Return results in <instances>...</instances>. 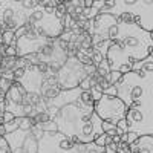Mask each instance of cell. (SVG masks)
<instances>
[{"instance_id":"16","label":"cell","mask_w":153,"mask_h":153,"mask_svg":"<svg viewBox=\"0 0 153 153\" xmlns=\"http://www.w3.org/2000/svg\"><path fill=\"white\" fill-rule=\"evenodd\" d=\"M109 72H110L109 63H107V60L104 58V60L101 61V63H100L98 66H97V74H98L100 76H103V78H106V76L109 75Z\"/></svg>"},{"instance_id":"23","label":"cell","mask_w":153,"mask_h":153,"mask_svg":"<svg viewBox=\"0 0 153 153\" xmlns=\"http://www.w3.org/2000/svg\"><path fill=\"white\" fill-rule=\"evenodd\" d=\"M0 153H12L8 143H6V139H5V136H0Z\"/></svg>"},{"instance_id":"32","label":"cell","mask_w":153,"mask_h":153,"mask_svg":"<svg viewBox=\"0 0 153 153\" xmlns=\"http://www.w3.org/2000/svg\"><path fill=\"white\" fill-rule=\"evenodd\" d=\"M6 130H5V126H0V136H5Z\"/></svg>"},{"instance_id":"2","label":"cell","mask_w":153,"mask_h":153,"mask_svg":"<svg viewBox=\"0 0 153 153\" xmlns=\"http://www.w3.org/2000/svg\"><path fill=\"white\" fill-rule=\"evenodd\" d=\"M113 43H118L133 63L153 54V34L143 31L136 25H118V35Z\"/></svg>"},{"instance_id":"3","label":"cell","mask_w":153,"mask_h":153,"mask_svg":"<svg viewBox=\"0 0 153 153\" xmlns=\"http://www.w3.org/2000/svg\"><path fill=\"white\" fill-rule=\"evenodd\" d=\"M127 9L133 14V20L138 28L146 32L153 31V2L152 0H115V6L107 14L115 16L118 11Z\"/></svg>"},{"instance_id":"1","label":"cell","mask_w":153,"mask_h":153,"mask_svg":"<svg viewBox=\"0 0 153 153\" xmlns=\"http://www.w3.org/2000/svg\"><path fill=\"white\" fill-rule=\"evenodd\" d=\"M117 97L127 106L153 104V74L139 76L135 72L124 74L121 80L113 84Z\"/></svg>"},{"instance_id":"5","label":"cell","mask_w":153,"mask_h":153,"mask_svg":"<svg viewBox=\"0 0 153 153\" xmlns=\"http://www.w3.org/2000/svg\"><path fill=\"white\" fill-rule=\"evenodd\" d=\"M29 11L23 9L20 2L14 0H2L0 5V31H16L26 23Z\"/></svg>"},{"instance_id":"31","label":"cell","mask_w":153,"mask_h":153,"mask_svg":"<svg viewBox=\"0 0 153 153\" xmlns=\"http://www.w3.org/2000/svg\"><path fill=\"white\" fill-rule=\"evenodd\" d=\"M136 138H138V135H136V133H132V132H127V144L130 146V144H132V143L135 141Z\"/></svg>"},{"instance_id":"28","label":"cell","mask_w":153,"mask_h":153,"mask_svg":"<svg viewBox=\"0 0 153 153\" xmlns=\"http://www.w3.org/2000/svg\"><path fill=\"white\" fill-rule=\"evenodd\" d=\"M103 95H109V97H117V89L115 86H109L107 89L103 91Z\"/></svg>"},{"instance_id":"27","label":"cell","mask_w":153,"mask_h":153,"mask_svg":"<svg viewBox=\"0 0 153 153\" xmlns=\"http://www.w3.org/2000/svg\"><path fill=\"white\" fill-rule=\"evenodd\" d=\"M2 117H3V121H5V124L11 123L12 120L16 118V117H14V113H12V112H8V110H5V112H3V115H2Z\"/></svg>"},{"instance_id":"35","label":"cell","mask_w":153,"mask_h":153,"mask_svg":"<svg viewBox=\"0 0 153 153\" xmlns=\"http://www.w3.org/2000/svg\"><path fill=\"white\" fill-rule=\"evenodd\" d=\"M0 43H2V31H0Z\"/></svg>"},{"instance_id":"8","label":"cell","mask_w":153,"mask_h":153,"mask_svg":"<svg viewBox=\"0 0 153 153\" xmlns=\"http://www.w3.org/2000/svg\"><path fill=\"white\" fill-rule=\"evenodd\" d=\"M84 76H86V72L83 69V65L74 57V58H68L65 61V65L58 69L57 83L61 91H69V89L78 87L80 81Z\"/></svg>"},{"instance_id":"33","label":"cell","mask_w":153,"mask_h":153,"mask_svg":"<svg viewBox=\"0 0 153 153\" xmlns=\"http://www.w3.org/2000/svg\"><path fill=\"white\" fill-rule=\"evenodd\" d=\"M3 100H5V92L0 89V101H3Z\"/></svg>"},{"instance_id":"29","label":"cell","mask_w":153,"mask_h":153,"mask_svg":"<svg viewBox=\"0 0 153 153\" xmlns=\"http://www.w3.org/2000/svg\"><path fill=\"white\" fill-rule=\"evenodd\" d=\"M25 34H26V28H25V26H22V28L16 29V31H14V37H16V40H19V38L25 37Z\"/></svg>"},{"instance_id":"11","label":"cell","mask_w":153,"mask_h":153,"mask_svg":"<svg viewBox=\"0 0 153 153\" xmlns=\"http://www.w3.org/2000/svg\"><path fill=\"white\" fill-rule=\"evenodd\" d=\"M92 23H94V35H100L104 40H106L107 31L115 25H118L117 17L112 14H98L95 19H92Z\"/></svg>"},{"instance_id":"10","label":"cell","mask_w":153,"mask_h":153,"mask_svg":"<svg viewBox=\"0 0 153 153\" xmlns=\"http://www.w3.org/2000/svg\"><path fill=\"white\" fill-rule=\"evenodd\" d=\"M106 60L109 63V68L110 71H118L123 65H127V63H130L133 65V61L129 58L124 51L121 49V46L118 43H112L107 49V54H106Z\"/></svg>"},{"instance_id":"7","label":"cell","mask_w":153,"mask_h":153,"mask_svg":"<svg viewBox=\"0 0 153 153\" xmlns=\"http://www.w3.org/2000/svg\"><path fill=\"white\" fill-rule=\"evenodd\" d=\"M86 113L83 112L76 103H71V104H65L58 109L57 117L54 118V121L57 123V130L60 133H63L65 136H74L76 133V127L80 124L81 115Z\"/></svg>"},{"instance_id":"14","label":"cell","mask_w":153,"mask_h":153,"mask_svg":"<svg viewBox=\"0 0 153 153\" xmlns=\"http://www.w3.org/2000/svg\"><path fill=\"white\" fill-rule=\"evenodd\" d=\"M76 101L81 103L83 106H86V107H91V109H94V106H95V101H94V98H92V95H91L89 91H80Z\"/></svg>"},{"instance_id":"12","label":"cell","mask_w":153,"mask_h":153,"mask_svg":"<svg viewBox=\"0 0 153 153\" xmlns=\"http://www.w3.org/2000/svg\"><path fill=\"white\" fill-rule=\"evenodd\" d=\"M130 153H153V135L138 136L130 144Z\"/></svg>"},{"instance_id":"17","label":"cell","mask_w":153,"mask_h":153,"mask_svg":"<svg viewBox=\"0 0 153 153\" xmlns=\"http://www.w3.org/2000/svg\"><path fill=\"white\" fill-rule=\"evenodd\" d=\"M40 127H42V130H43L45 133H54V132H58V130H57V123H55L54 120H51V121H46V123L40 124Z\"/></svg>"},{"instance_id":"4","label":"cell","mask_w":153,"mask_h":153,"mask_svg":"<svg viewBox=\"0 0 153 153\" xmlns=\"http://www.w3.org/2000/svg\"><path fill=\"white\" fill-rule=\"evenodd\" d=\"M124 120L127 123V132L138 136L153 135V104L127 106Z\"/></svg>"},{"instance_id":"18","label":"cell","mask_w":153,"mask_h":153,"mask_svg":"<svg viewBox=\"0 0 153 153\" xmlns=\"http://www.w3.org/2000/svg\"><path fill=\"white\" fill-rule=\"evenodd\" d=\"M121 76H123V74H121V72H118V71H110V72H109V75L106 76V80L109 81V84H110V86H113V84H117V83L121 80Z\"/></svg>"},{"instance_id":"34","label":"cell","mask_w":153,"mask_h":153,"mask_svg":"<svg viewBox=\"0 0 153 153\" xmlns=\"http://www.w3.org/2000/svg\"><path fill=\"white\" fill-rule=\"evenodd\" d=\"M3 115V113H2ZM2 115H0V126H5V121H3V117H2Z\"/></svg>"},{"instance_id":"6","label":"cell","mask_w":153,"mask_h":153,"mask_svg":"<svg viewBox=\"0 0 153 153\" xmlns=\"http://www.w3.org/2000/svg\"><path fill=\"white\" fill-rule=\"evenodd\" d=\"M94 112L97 113V117L101 121H109L112 124H117L120 120L124 118V115H126V104L118 97L103 95L95 103Z\"/></svg>"},{"instance_id":"30","label":"cell","mask_w":153,"mask_h":153,"mask_svg":"<svg viewBox=\"0 0 153 153\" xmlns=\"http://www.w3.org/2000/svg\"><path fill=\"white\" fill-rule=\"evenodd\" d=\"M117 146L118 144H115V143H110L104 147V153H117Z\"/></svg>"},{"instance_id":"15","label":"cell","mask_w":153,"mask_h":153,"mask_svg":"<svg viewBox=\"0 0 153 153\" xmlns=\"http://www.w3.org/2000/svg\"><path fill=\"white\" fill-rule=\"evenodd\" d=\"M94 143L98 146V147H106L107 144L112 143V136L106 135V133H100L95 139H94Z\"/></svg>"},{"instance_id":"21","label":"cell","mask_w":153,"mask_h":153,"mask_svg":"<svg viewBox=\"0 0 153 153\" xmlns=\"http://www.w3.org/2000/svg\"><path fill=\"white\" fill-rule=\"evenodd\" d=\"M115 126H117V135H120V136H121L123 133H127V130H129V129H127V123H126L124 118L120 120Z\"/></svg>"},{"instance_id":"22","label":"cell","mask_w":153,"mask_h":153,"mask_svg":"<svg viewBox=\"0 0 153 153\" xmlns=\"http://www.w3.org/2000/svg\"><path fill=\"white\" fill-rule=\"evenodd\" d=\"M12 83H14V80H8V78H0V89L6 94L9 91V87L12 86Z\"/></svg>"},{"instance_id":"26","label":"cell","mask_w":153,"mask_h":153,"mask_svg":"<svg viewBox=\"0 0 153 153\" xmlns=\"http://www.w3.org/2000/svg\"><path fill=\"white\" fill-rule=\"evenodd\" d=\"M5 55H6V57H17L16 46H6V49H5Z\"/></svg>"},{"instance_id":"24","label":"cell","mask_w":153,"mask_h":153,"mask_svg":"<svg viewBox=\"0 0 153 153\" xmlns=\"http://www.w3.org/2000/svg\"><path fill=\"white\" fill-rule=\"evenodd\" d=\"M117 153H130V146L126 143H120L117 146Z\"/></svg>"},{"instance_id":"9","label":"cell","mask_w":153,"mask_h":153,"mask_svg":"<svg viewBox=\"0 0 153 153\" xmlns=\"http://www.w3.org/2000/svg\"><path fill=\"white\" fill-rule=\"evenodd\" d=\"M100 133H103V130H101V120L97 117V113L95 112L83 113L80 124L76 127V133H75L78 136L80 143H83V144L94 143V139Z\"/></svg>"},{"instance_id":"25","label":"cell","mask_w":153,"mask_h":153,"mask_svg":"<svg viewBox=\"0 0 153 153\" xmlns=\"http://www.w3.org/2000/svg\"><path fill=\"white\" fill-rule=\"evenodd\" d=\"M83 69H84L86 75H94L97 72V66L95 65H83Z\"/></svg>"},{"instance_id":"20","label":"cell","mask_w":153,"mask_h":153,"mask_svg":"<svg viewBox=\"0 0 153 153\" xmlns=\"http://www.w3.org/2000/svg\"><path fill=\"white\" fill-rule=\"evenodd\" d=\"M19 124H20V117H16L11 123L5 124V130H6V133H12V132L19 130Z\"/></svg>"},{"instance_id":"19","label":"cell","mask_w":153,"mask_h":153,"mask_svg":"<svg viewBox=\"0 0 153 153\" xmlns=\"http://www.w3.org/2000/svg\"><path fill=\"white\" fill-rule=\"evenodd\" d=\"M16 58L17 57H3L2 60H0V63H2V68H6V69H14L16 68Z\"/></svg>"},{"instance_id":"13","label":"cell","mask_w":153,"mask_h":153,"mask_svg":"<svg viewBox=\"0 0 153 153\" xmlns=\"http://www.w3.org/2000/svg\"><path fill=\"white\" fill-rule=\"evenodd\" d=\"M132 72H135V74L139 75V76H144V75H150V74H153V54L149 55L147 58L141 60V61L133 63Z\"/></svg>"}]
</instances>
